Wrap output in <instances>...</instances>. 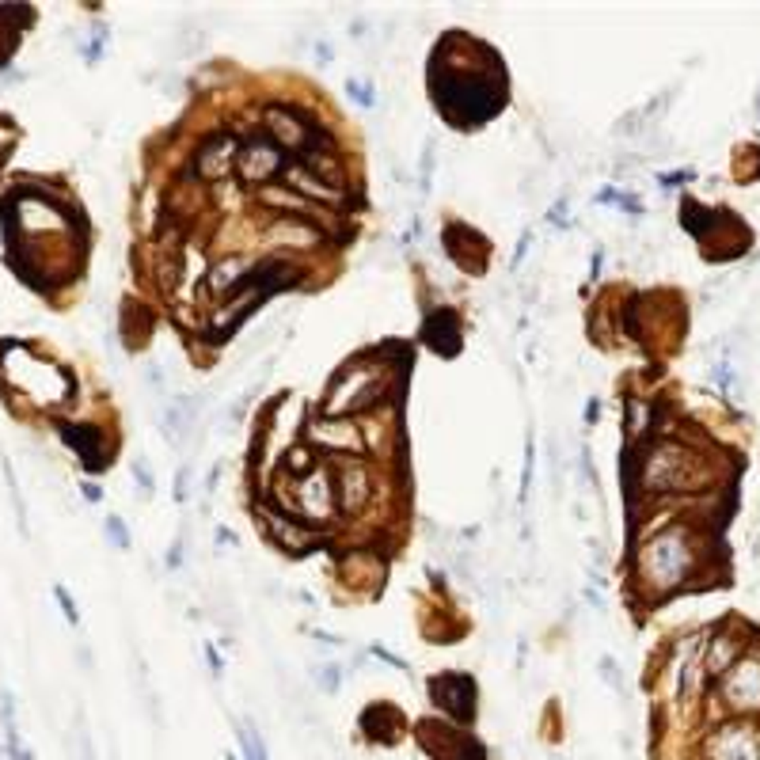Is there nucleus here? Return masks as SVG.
Masks as SVG:
<instances>
[{"mask_svg": "<svg viewBox=\"0 0 760 760\" xmlns=\"http://www.w3.org/2000/svg\"><path fill=\"white\" fill-rule=\"evenodd\" d=\"M236 171H240V179L247 182V187H267L274 175L286 171V152L274 145V141H267V137H255V141H247V145L240 148Z\"/></svg>", "mask_w": 760, "mask_h": 760, "instance_id": "nucleus-1", "label": "nucleus"}, {"mask_svg": "<svg viewBox=\"0 0 760 760\" xmlns=\"http://www.w3.org/2000/svg\"><path fill=\"white\" fill-rule=\"evenodd\" d=\"M270 240L278 243H286V247H316V243L323 240V232L312 225V217H304V213H289V217H281V221H274L270 225Z\"/></svg>", "mask_w": 760, "mask_h": 760, "instance_id": "nucleus-2", "label": "nucleus"}, {"mask_svg": "<svg viewBox=\"0 0 760 760\" xmlns=\"http://www.w3.org/2000/svg\"><path fill=\"white\" fill-rule=\"evenodd\" d=\"M57 430H61V438L84 456L88 468H103L107 464V452L99 449V430L95 426H57Z\"/></svg>", "mask_w": 760, "mask_h": 760, "instance_id": "nucleus-3", "label": "nucleus"}, {"mask_svg": "<svg viewBox=\"0 0 760 760\" xmlns=\"http://www.w3.org/2000/svg\"><path fill=\"white\" fill-rule=\"evenodd\" d=\"M232 160V141L228 137H213L209 145H201V152L194 156V171L201 179H221Z\"/></svg>", "mask_w": 760, "mask_h": 760, "instance_id": "nucleus-4", "label": "nucleus"}, {"mask_svg": "<svg viewBox=\"0 0 760 760\" xmlns=\"http://www.w3.org/2000/svg\"><path fill=\"white\" fill-rule=\"evenodd\" d=\"M243 270H247V259H243V255L221 259L217 267L209 270V293H228L232 286H240V281H243Z\"/></svg>", "mask_w": 760, "mask_h": 760, "instance_id": "nucleus-5", "label": "nucleus"}, {"mask_svg": "<svg viewBox=\"0 0 760 760\" xmlns=\"http://www.w3.org/2000/svg\"><path fill=\"white\" fill-rule=\"evenodd\" d=\"M243 753H247V760H267V753H262V742L255 730H243Z\"/></svg>", "mask_w": 760, "mask_h": 760, "instance_id": "nucleus-6", "label": "nucleus"}, {"mask_svg": "<svg viewBox=\"0 0 760 760\" xmlns=\"http://www.w3.org/2000/svg\"><path fill=\"white\" fill-rule=\"evenodd\" d=\"M54 593H57V601H61V612L69 616V624H76V604H73V597H69V590H65V585H57Z\"/></svg>", "mask_w": 760, "mask_h": 760, "instance_id": "nucleus-7", "label": "nucleus"}, {"mask_svg": "<svg viewBox=\"0 0 760 760\" xmlns=\"http://www.w3.org/2000/svg\"><path fill=\"white\" fill-rule=\"evenodd\" d=\"M107 529H110V536H115V540H118L122 547H129V540H126V529H122V525H118V521H110V525H107Z\"/></svg>", "mask_w": 760, "mask_h": 760, "instance_id": "nucleus-8", "label": "nucleus"}]
</instances>
